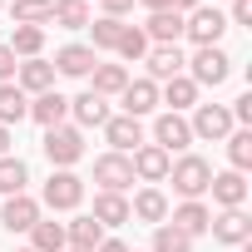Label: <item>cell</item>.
<instances>
[{"mask_svg":"<svg viewBox=\"0 0 252 252\" xmlns=\"http://www.w3.org/2000/svg\"><path fill=\"white\" fill-rule=\"evenodd\" d=\"M94 252H129V247H124V242H119V237H104V242H99V247H94Z\"/></svg>","mask_w":252,"mask_h":252,"instance_id":"60d3db41","label":"cell"},{"mask_svg":"<svg viewBox=\"0 0 252 252\" xmlns=\"http://www.w3.org/2000/svg\"><path fill=\"white\" fill-rule=\"evenodd\" d=\"M158 104H168V114H183V109L198 104V84L188 74H173L168 84H158Z\"/></svg>","mask_w":252,"mask_h":252,"instance_id":"ffe728a7","label":"cell"},{"mask_svg":"<svg viewBox=\"0 0 252 252\" xmlns=\"http://www.w3.org/2000/svg\"><path fill=\"white\" fill-rule=\"evenodd\" d=\"M168 178H173V193L188 203V198H203V193H208V183H213V163L198 158V154H183V158L168 163Z\"/></svg>","mask_w":252,"mask_h":252,"instance_id":"6da1fadb","label":"cell"},{"mask_svg":"<svg viewBox=\"0 0 252 252\" xmlns=\"http://www.w3.org/2000/svg\"><path fill=\"white\" fill-rule=\"evenodd\" d=\"M79 203H84V178H79V173H69V168H55V173H50V183H45V193H40V208L74 213Z\"/></svg>","mask_w":252,"mask_h":252,"instance_id":"7a4b0ae2","label":"cell"},{"mask_svg":"<svg viewBox=\"0 0 252 252\" xmlns=\"http://www.w3.org/2000/svg\"><path fill=\"white\" fill-rule=\"evenodd\" d=\"M104 242V227L94 222V218H74V222H64V247L69 252H94Z\"/></svg>","mask_w":252,"mask_h":252,"instance_id":"7402d4cb","label":"cell"},{"mask_svg":"<svg viewBox=\"0 0 252 252\" xmlns=\"http://www.w3.org/2000/svg\"><path fill=\"white\" fill-rule=\"evenodd\" d=\"M149 50H154V45H149V35H144L139 25H124V40H119V55H124V60H134V64H139Z\"/></svg>","mask_w":252,"mask_h":252,"instance_id":"d590c367","label":"cell"},{"mask_svg":"<svg viewBox=\"0 0 252 252\" xmlns=\"http://www.w3.org/2000/svg\"><path fill=\"white\" fill-rule=\"evenodd\" d=\"M89 74H94V84H89V89H94L99 99H109V94H124V84H129V69H124V64H94Z\"/></svg>","mask_w":252,"mask_h":252,"instance_id":"4316f807","label":"cell"},{"mask_svg":"<svg viewBox=\"0 0 252 252\" xmlns=\"http://www.w3.org/2000/svg\"><path fill=\"white\" fill-rule=\"evenodd\" d=\"M15 55H10V45H0V84H15Z\"/></svg>","mask_w":252,"mask_h":252,"instance_id":"8d00e7d4","label":"cell"},{"mask_svg":"<svg viewBox=\"0 0 252 252\" xmlns=\"http://www.w3.org/2000/svg\"><path fill=\"white\" fill-rule=\"evenodd\" d=\"M144 35H149V45H178V35H183V15H178V10H154L149 25H144Z\"/></svg>","mask_w":252,"mask_h":252,"instance_id":"44dd1931","label":"cell"},{"mask_svg":"<svg viewBox=\"0 0 252 252\" xmlns=\"http://www.w3.org/2000/svg\"><path fill=\"white\" fill-rule=\"evenodd\" d=\"M30 119H35V124H45V129H60V124L69 119V99H64L60 89H45V94H35V99H30Z\"/></svg>","mask_w":252,"mask_h":252,"instance_id":"9a60e30c","label":"cell"},{"mask_svg":"<svg viewBox=\"0 0 252 252\" xmlns=\"http://www.w3.org/2000/svg\"><path fill=\"white\" fill-rule=\"evenodd\" d=\"M129 163H134V178H144V183L154 188V183L168 178V163H173V158H168L158 144H139V149L129 154Z\"/></svg>","mask_w":252,"mask_h":252,"instance_id":"8fae6325","label":"cell"},{"mask_svg":"<svg viewBox=\"0 0 252 252\" xmlns=\"http://www.w3.org/2000/svg\"><path fill=\"white\" fill-rule=\"evenodd\" d=\"M188 69H193L188 79H193L198 89H203V84H208V89H218V84H222V79L232 74V60H227V55H222L218 45H203V50H198V55L188 60Z\"/></svg>","mask_w":252,"mask_h":252,"instance_id":"8992f818","label":"cell"},{"mask_svg":"<svg viewBox=\"0 0 252 252\" xmlns=\"http://www.w3.org/2000/svg\"><path fill=\"white\" fill-rule=\"evenodd\" d=\"M222 30H227V15H222L218 5H198V10L183 15V35H188L198 50H203V45H218Z\"/></svg>","mask_w":252,"mask_h":252,"instance_id":"3957f363","label":"cell"},{"mask_svg":"<svg viewBox=\"0 0 252 252\" xmlns=\"http://www.w3.org/2000/svg\"><path fill=\"white\" fill-rule=\"evenodd\" d=\"M35 222H40V198H30V193L5 198V208H0V227H10V232H30Z\"/></svg>","mask_w":252,"mask_h":252,"instance_id":"7c38bea8","label":"cell"},{"mask_svg":"<svg viewBox=\"0 0 252 252\" xmlns=\"http://www.w3.org/2000/svg\"><path fill=\"white\" fill-rule=\"evenodd\" d=\"M144 60H149V79H154V84H168V79H173V74H183V64H188L178 45H154Z\"/></svg>","mask_w":252,"mask_h":252,"instance_id":"2e32d148","label":"cell"},{"mask_svg":"<svg viewBox=\"0 0 252 252\" xmlns=\"http://www.w3.org/2000/svg\"><path fill=\"white\" fill-rule=\"evenodd\" d=\"M40 50H45V30H40V25H15L10 55H15V60H40Z\"/></svg>","mask_w":252,"mask_h":252,"instance_id":"83f0119b","label":"cell"},{"mask_svg":"<svg viewBox=\"0 0 252 252\" xmlns=\"http://www.w3.org/2000/svg\"><path fill=\"white\" fill-rule=\"evenodd\" d=\"M50 64H55V74H69V79H84V74H89V69L99 64V55H94L89 45H64V50H60V55H55Z\"/></svg>","mask_w":252,"mask_h":252,"instance_id":"ac0fdd59","label":"cell"},{"mask_svg":"<svg viewBox=\"0 0 252 252\" xmlns=\"http://www.w3.org/2000/svg\"><path fill=\"white\" fill-rule=\"evenodd\" d=\"M154 252H193V237L178 232L173 222H158L154 227Z\"/></svg>","mask_w":252,"mask_h":252,"instance_id":"836d02e7","label":"cell"},{"mask_svg":"<svg viewBox=\"0 0 252 252\" xmlns=\"http://www.w3.org/2000/svg\"><path fill=\"white\" fill-rule=\"evenodd\" d=\"M89 30H94V45H89L94 55L99 50H119V40H124V20H109V15H99Z\"/></svg>","mask_w":252,"mask_h":252,"instance_id":"1f68e13d","label":"cell"},{"mask_svg":"<svg viewBox=\"0 0 252 252\" xmlns=\"http://www.w3.org/2000/svg\"><path fill=\"white\" fill-rule=\"evenodd\" d=\"M20 252H35V247H20Z\"/></svg>","mask_w":252,"mask_h":252,"instance_id":"f6af8a7d","label":"cell"},{"mask_svg":"<svg viewBox=\"0 0 252 252\" xmlns=\"http://www.w3.org/2000/svg\"><path fill=\"white\" fill-rule=\"evenodd\" d=\"M30 247L35 252H64V222H35L30 227Z\"/></svg>","mask_w":252,"mask_h":252,"instance_id":"f546056e","label":"cell"},{"mask_svg":"<svg viewBox=\"0 0 252 252\" xmlns=\"http://www.w3.org/2000/svg\"><path fill=\"white\" fill-rule=\"evenodd\" d=\"M129 218H139V222H168V198H163V188H139L134 193V203H129Z\"/></svg>","mask_w":252,"mask_h":252,"instance_id":"d6986e66","label":"cell"},{"mask_svg":"<svg viewBox=\"0 0 252 252\" xmlns=\"http://www.w3.org/2000/svg\"><path fill=\"white\" fill-rule=\"evenodd\" d=\"M227 158H232L237 173L252 168V129H232V134H227Z\"/></svg>","mask_w":252,"mask_h":252,"instance_id":"d6a6232c","label":"cell"},{"mask_svg":"<svg viewBox=\"0 0 252 252\" xmlns=\"http://www.w3.org/2000/svg\"><path fill=\"white\" fill-rule=\"evenodd\" d=\"M10 144H15V139H10V129H5V124H0V158L10 154Z\"/></svg>","mask_w":252,"mask_h":252,"instance_id":"b9f144b4","label":"cell"},{"mask_svg":"<svg viewBox=\"0 0 252 252\" xmlns=\"http://www.w3.org/2000/svg\"><path fill=\"white\" fill-rule=\"evenodd\" d=\"M193 139H208V144H218V139H227L232 134V114L222 109V104H193Z\"/></svg>","mask_w":252,"mask_h":252,"instance_id":"ba28073f","label":"cell"},{"mask_svg":"<svg viewBox=\"0 0 252 252\" xmlns=\"http://www.w3.org/2000/svg\"><path fill=\"white\" fill-rule=\"evenodd\" d=\"M55 15V0H15V25H45Z\"/></svg>","mask_w":252,"mask_h":252,"instance_id":"e575fe53","label":"cell"},{"mask_svg":"<svg viewBox=\"0 0 252 252\" xmlns=\"http://www.w3.org/2000/svg\"><path fill=\"white\" fill-rule=\"evenodd\" d=\"M119 99H124V114H129V119H144V114L158 109V84L154 79H129Z\"/></svg>","mask_w":252,"mask_h":252,"instance_id":"4fadbf2b","label":"cell"},{"mask_svg":"<svg viewBox=\"0 0 252 252\" xmlns=\"http://www.w3.org/2000/svg\"><path fill=\"white\" fill-rule=\"evenodd\" d=\"M94 183H99V193H124V188H134V163H129V154H99L94 158Z\"/></svg>","mask_w":252,"mask_h":252,"instance_id":"277c9868","label":"cell"},{"mask_svg":"<svg viewBox=\"0 0 252 252\" xmlns=\"http://www.w3.org/2000/svg\"><path fill=\"white\" fill-rule=\"evenodd\" d=\"M227 114H232V124H252V94H242V99H237Z\"/></svg>","mask_w":252,"mask_h":252,"instance_id":"f35d334b","label":"cell"},{"mask_svg":"<svg viewBox=\"0 0 252 252\" xmlns=\"http://www.w3.org/2000/svg\"><path fill=\"white\" fill-rule=\"evenodd\" d=\"M139 5H149V15H154V10H173V0H139Z\"/></svg>","mask_w":252,"mask_h":252,"instance_id":"7bdbcfd3","label":"cell"},{"mask_svg":"<svg viewBox=\"0 0 252 252\" xmlns=\"http://www.w3.org/2000/svg\"><path fill=\"white\" fill-rule=\"evenodd\" d=\"M208 232H213L222 247H247V242H252V218H247L242 208H222V213L208 222Z\"/></svg>","mask_w":252,"mask_h":252,"instance_id":"52a82bcc","label":"cell"},{"mask_svg":"<svg viewBox=\"0 0 252 252\" xmlns=\"http://www.w3.org/2000/svg\"><path fill=\"white\" fill-rule=\"evenodd\" d=\"M208 222H213V213H208L198 198H188V203H178V208H173V227H178V232H188V237H203V232H208Z\"/></svg>","mask_w":252,"mask_h":252,"instance_id":"d4e9b609","label":"cell"},{"mask_svg":"<svg viewBox=\"0 0 252 252\" xmlns=\"http://www.w3.org/2000/svg\"><path fill=\"white\" fill-rule=\"evenodd\" d=\"M69 114H74V129H104V119H109V99H99L94 89H84L79 99H69Z\"/></svg>","mask_w":252,"mask_h":252,"instance_id":"5bb4252c","label":"cell"},{"mask_svg":"<svg viewBox=\"0 0 252 252\" xmlns=\"http://www.w3.org/2000/svg\"><path fill=\"white\" fill-rule=\"evenodd\" d=\"M208 193H213V203H218V208H242V203H247V178H242L237 168H227V173H213Z\"/></svg>","mask_w":252,"mask_h":252,"instance_id":"e0dca14e","label":"cell"},{"mask_svg":"<svg viewBox=\"0 0 252 252\" xmlns=\"http://www.w3.org/2000/svg\"><path fill=\"white\" fill-rule=\"evenodd\" d=\"M64 252H69V247H64Z\"/></svg>","mask_w":252,"mask_h":252,"instance_id":"bcb514c9","label":"cell"},{"mask_svg":"<svg viewBox=\"0 0 252 252\" xmlns=\"http://www.w3.org/2000/svg\"><path fill=\"white\" fill-rule=\"evenodd\" d=\"M15 79H20L25 94H45V89H55V64L50 60H25L15 69Z\"/></svg>","mask_w":252,"mask_h":252,"instance_id":"cb8c5ba5","label":"cell"},{"mask_svg":"<svg viewBox=\"0 0 252 252\" xmlns=\"http://www.w3.org/2000/svg\"><path fill=\"white\" fill-rule=\"evenodd\" d=\"M20 119H30V99H25V89L20 84H0V124H20Z\"/></svg>","mask_w":252,"mask_h":252,"instance_id":"484cf974","label":"cell"},{"mask_svg":"<svg viewBox=\"0 0 252 252\" xmlns=\"http://www.w3.org/2000/svg\"><path fill=\"white\" fill-rule=\"evenodd\" d=\"M25 183H30V168H25L15 154H5V158H0V198L25 193Z\"/></svg>","mask_w":252,"mask_h":252,"instance_id":"f1b7e54d","label":"cell"},{"mask_svg":"<svg viewBox=\"0 0 252 252\" xmlns=\"http://www.w3.org/2000/svg\"><path fill=\"white\" fill-rule=\"evenodd\" d=\"M198 5H203V0H173V10H178V15H188V10H198Z\"/></svg>","mask_w":252,"mask_h":252,"instance_id":"ee69618b","label":"cell"},{"mask_svg":"<svg viewBox=\"0 0 252 252\" xmlns=\"http://www.w3.org/2000/svg\"><path fill=\"white\" fill-rule=\"evenodd\" d=\"M129 10H134V0H104V15H109V20H124Z\"/></svg>","mask_w":252,"mask_h":252,"instance_id":"ab89813d","label":"cell"},{"mask_svg":"<svg viewBox=\"0 0 252 252\" xmlns=\"http://www.w3.org/2000/svg\"><path fill=\"white\" fill-rule=\"evenodd\" d=\"M154 144L173 158V154H183L188 144H193V129H188V119L183 114H158L154 119Z\"/></svg>","mask_w":252,"mask_h":252,"instance_id":"9c48e42d","label":"cell"},{"mask_svg":"<svg viewBox=\"0 0 252 252\" xmlns=\"http://www.w3.org/2000/svg\"><path fill=\"white\" fill-rule=\"evenodd\" d=\"M104 139H109L114 154H134V149L144 144V124L129 119V114H109V119H104Z\"/></svg>","mask_w":252,"mask_h":252,"instance_id":"30bf717a","label":"cell"},{"mask_svg":"<svg viewBox=\"0 0 252 252\" xmlns=\"http://www.w3.org/2000/svg\"><path fill=\"white\" fill-rule=\"evenodd\" d=\"M45 158H50L55 168L79 163V158H84V134L69 129V124H60V129H45Z\"/></svg>","mask_w":252,"mask_h":252,"instance_id":"5b68a950","label":"cell"},{"mask_svg":"<svg viewBox=\"0 0 252 252\" xmlns=\"http://www.w3.org/2000/svg\"><path fill=\"white\" fill-rule=\"evenodd\" d=\"M99 227H119L129 222V198L124 193H94V213H89Z\"/></svg>","mask_w":252,"mask_h":252,"instance_id":"603a6c76","label":"cell"},{"mask_svg":"<svg viewBox=\"0 0 252 252\" xmlns=\"http://www.w3.org/2000/svg\"><path fill=\"white\" fill-rule=\"evenodd\" d=\"M50 20L64 25V30H84L89 25V5H84V0H55V15Z\"/></svg>","mask_w":252,"mask_h":252,"instance_id":"4dcf8cb0","label":"cell"},{"mask_svg":"<svg viewBox=\"0 0 252 252\" xmlns=\"http://www.w3.org/2000/svg\"><path fill=\"white\" fill-rule=\"evenodd\" d=\"M252 20V0H232V10H227V25H247Z\"/></svg>","mask_w":252,"mask_h":252,"instance_id":"74e56055","label":"cell"}]
</instances>
